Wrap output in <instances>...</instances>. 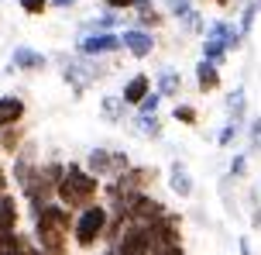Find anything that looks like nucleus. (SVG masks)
Instances as JSON below:
<instances>
[{"label": "nucleus", "mask_w": 261, "mask_h": 255, "mask_svg": "<svg viewBox=\"0 0 261 255\" xmlns=\"http://www.w3.org/2000/svg\"><path fill=\"white\" fill-rule=\"evenodd\" d=\"M76 228V214L52 200L38 217H31V238L41 255H69V238Z\"/></svg>", "instance_id": "obj_1"}, {"label": "nucleus", "mask_w": 261, "mask_h": 255, "mask_svg": "<svg viewBox=\"0 0 261 255\" xmlns=\"http://www.w3.org/2000/svg\"><path fill=\"white\" fill-rule=\"evenodd\" d=\"M100 193H103V179H96L83 162H65V176L59 183V193H55V200L62 207L79 214L93 203H100Z\"/></svg>", "instance_id": "obj_2"}, {"label": "nucleus", "mask_w": 261, "mask_h": 255, "mask_svg": "<svg viewBox=\"0 0 261 255\" xmlns=\"http://www.w3.org/2000/svg\"><path fill=\"white\" fill-rule=\"evenodd\" d=\"M107 224H110V207H107V203H93V207H86V211H79L76 228H72L76 248L90 252V248H96V245H103Z\"/></svg>", "instance_id": "obj_3"}, {"label": "nucleus", "mask_w": 261, "mask_h": 255, "mask_svg": "<svg viewBox=\"0 0 261 255\" xmlns=\"http://www.w3.org/2000/svg\"><path fill=\"white\" fill-rule=\"evenodd\" d=\"M155 179H158L155 166H130L124 176L103 183V197L107 203H114V200H124V197H134V193H151Z\"/></svg>", "instance_id": "obj_4"}, {"label": "nucleus", "mask_w": 261, "mask_h": 255, "mask_svg": "<svg viewBox=\"0 0 261 255\" xmlns=\"http://www.w3.org/2000/svg\"><path fill=\"white\" fill-rule=\"evenodd\" d=\"M86 169H90L96 179H117V176H124L134 166L130 162V155L124 152V148H103V145H96V148H90V155H86V162H83Z\"/></svg>", "instance_id": "obj_5"}, {"label": "nucleus", "mask_w": 261, "mask_h": 255, "mask_svg": "<svg viewBox=\"0 0 261 255\" xmlns=\"http://www.w3.org/2000/svg\"><path fill=\"white\" fill-rule=\"evenodd\" d=\"M103 73L107 69L100 66V59H86V55H79V52L62 62V80L72 86V97H83Z\"/></svg>", "instance_id": "obj_6"}, {"label": "nucleus", "mask_w": 261, "mask_h": 255, "mask_svg": "<svg viewBox=\"0 0 261 255\" xmlns=\"http://www.w3.org/2000/svg\"><path fill=\"white\" fill-rule=\"evenodd\" d=\"M120 49H124L120 31H96V35H79L76 38V52L86 55V59H103V55H114Z\"/></svg>", "instance_id": "obj_7"}, {"label": "nucleus", "mask_w": 261, "mask_h": 255, "mask_svg": "<svg viewBox=\"0 0 261 255\" xmlns=\"http://www.w3.org/2000/svg\"><path fill=\"white\" fill-rule=\"evenodd\" d=\"M107 248H114L117 255H151V228L148 224H130L124 235H120L117 245H107Z\"/></svg>", "instance_id": "obj_8"}, {"label": "nucleus", "mask_w": 261, "mask_h": 255, "mask_svg": "<svg viewBox=\"0 0 261 255\" xmlns=\"http://www.w3.org/2000/svg\"><path fill=\"white\" fill-rule=\"evenodd\" d=\"M151 228V245L155 248H165V245H182V214H162L155 224H148ZM151 248V252H155Z\"/></svg>", "instance_id": "obj_9"}, {"label": "nucleus", "mask_w": 261, "mask_h": 255, "mask_svg": "<svg viewBox=\"0 0 261 255\" xmlns=\"http://www.w3.org/2000/svg\"><path fill=\"white\" fill-rule=\"evenodd\" d=\"M120 41H124V52H127L130 59H148L158 45L155 35L144 31V28H124V31H120Z\"/></svg>", "instance_id": "obj_10"}, {"label": "nucleus", "mask_w": 261, "mask_h": 255, "mask_svg": "<svg viewBox=\"0 0 261 255\" xmlns=\"http://www.w3.org/2000/svg\"><path fill=\"white\" fill-rule=\"evenodd\" d=\"M48 66V55L38 52V49H31V45H17L11 52V73L17 69V73H41V69Z\"/></svg>", "instance_id": "obj_11"}, {"label": "nucleus", "mask_w": 261, "mask_h": 255, "mask_svg": "<svg viewBox=\"0 0 261 255\" xmlns=\"http://www.w3.org/2000/svg\"><path fill=\"white\" fill-rule=\"evenodd\" d=\"M151 94H155V80H151L148 73H134V76L124 83V90H120L124 104H127V107H134V110L141 107V100H144V97H151Z\"/></svg>", "instance_id": "obj_12"}, {"label": "nucleus", "mask_w": 261, "mask_h": 255, "mask_svg": "<svg viewBox=\"0 0 261 255\" xmlns=\"http://www.w3.org/2000/svg\"><path fill=\"white\" fill-rule=\"evenodd\" d=\"M24 114H28V104L17 94H0V131L24 124Z\"/></svg>", "instance_id": "obj_13"}, {"label": "nucleus", "mask_w": 261, "mask_h": 255, "mask_svg": "<svg viewBox=\"0 0 261 255\" xmlns=\"http://www.w3.org/2000/svg\"><path fill=\"white\" fill-rule=\"evenodd\" d=\"M206 38H220L230 52H237L241 45H244V31L237 28V21H227V17H217V21H210L206 28Z\"/></svg>", "instance_id": "obj_14"}, {"label": "nucleus", "mask_w": 261, "mask_h": 255, "mask_svg": "<svg viewBox=\"0 0 261 255\" xmlns=\"http://www.w3.org/2000/svg\"><path fill=\"white\" fill-rule=\"evenodd\" d=\"M17 224H21V203L14 193H4L0 197V242L17 235Z\"/></svg>", "instance_id": "obj_15"}, {"label": "nucleus", "mask_w": 261, "mask_h": 255, "mask_svg": "<svg viewBox=\"0 0 261 255\" xmlns=\"http://www.w3.org/2000/svg\"><path fill=\"white\" fill-rule=\"evenodd\" d=\"M193 73H196V90H199V94H217V90L223 86L220 66H213V62H206V59H199Z\"/></svg>", "instance_id": "obj_16"}, {"label": "nucleus", "mask_w": 261, "mask_h": 255, "mask_svg": "<svg viewBox=\"0 0 261 255\" xmlns=\"http://www.w3.org/2000/svg\"><path fill=\"white\" fill-rule=\"evenodd\" d=\"M100 118H103L107 124H127L130 121V107L124 104L120 94H107L103 100H100Z\"/></svg>", "instance_id": "obj_17"}, {"label": "nucleus", "mask_w": 261, "mask_h": 255, "mask_svg": "<svg viewBox=\"0 0 261 255\" xmlns=\"http://www.w3.org/2000/svg\"><path fill=\"white\" fill-rule=\"evenodd\" d=\"M124 25V14L120 11H103V14H93L90 21L79 25V35H96V31H117Z\"/></svg>", "instance_id": "obj_18"}, {"label": "nucleus", "mask_w": 261, "mask_h": 255, "mask_svg": "<svg viewBox=\"0 0 261 255\" xmlns=\"http://www.w3.org/2000/svg\"><path fill=\"white\" fill-rule=\"evenodd\" d=\"M169 190L175 193V197H182V200L193 197L196 183H193V173L186 169L182 162H172V166H169Z\"/></svg>", "instance_id": "obj_19"}, {"label": "nucleus", "mask_w": 261, "mask_h": 255, "mask_svg": "<svg viewBox=\"0 0 261 255\" xmlns=\"http://www.w3.org/2000/svg\"><path fill=\"white\" fill-rule=\"evenodd\" d=\"M179 90H182V73L179 69H158V76H155V94H162V100L165 97H179Z\"/></svg>", "instance_id": "obj_20"}, {"label": "nucleus", "mask_w": 261, "mask_h": 255, "mask_svg": "<svg viewBox=\"0 0 261 255\" xmlns=\"http://www.w3.org/2000/svg\"><path fill=\"white\" fill-rule=\"evenodd\" d=\"M127 124H130V131H134V134H141V138H151V142H158V138H162V131H165V124H162V118H158V114H151V118H141V114H134Z\"/></svg>", "instance_id": "obj_21"}, {"label": "nucleus", "mask_w": 261, "mask_h": 255, "mask_svg": "<svg viewBox=\"0 0 261 255\" xmlns=\"http://www.w3.org/2000/svg\"><path fill=\"white\" fill-rule=\"evenodd\" d=\"M244 118H248V90L244 86H234L227 94V121L244 124Z\"/></svg>", "instance_id": "obj_22"}, {"label": "nucleus", "mask_w": 261, "mask_h": 255, "mask_svg": "<svg viewBox=\"0 0 261 255\" xmlns=\"http://www.w3.org/2000/svg\"><path fill=\"white\" fill-rule=\"evenodd\" d=\"M165 21H169V14H165V11H155V7L134 11V28H144V31H151V35H155Z\"/></svg>", "instance_id": "obj_23"}, {"label": "nucleus", "mask_w": 261, "mask_h": 255, "mask_svg": "<svg viewBox=\"0 0 261 255\" xmlns=\"http://www.w3.org/2000/svg\"><path fill=\"white\" fill-rule=\"evenodd\" d=\"M227 55H230V49H227L220 38H203V55H199V59H206V62H213V66H223Z\"/></svg>", "instance_id": "obj_24"}, {"label": "nucleus", "mask_w": 261, "mask_h": 255, "mask_svg": "<svg viewBox=\"0 0 261 255\" xmlns=\"http://www.w3.org/2000/svg\"><path fill=\"white\" fill-rule=\"evenodd\" d=\"M0 145H4V152H7V155H17V152L28 145V142H24V124H17V128H7V131H0Z\"/></svg>", "instance_id": "obj_25"}, {"label": "nucleus", "mask_w": 261, "mask_h": 255, "mask_svg": "<svg viewBox=\"0 0 261 255\" xmlns=\"http://www.w3.org/2000/svg\"><path fill=\"white\" fill-rule=\"evenodd\" d=\"M162 7H165V14H169V17L186 21V17L196 11V0H162Z\"/></svg>", "instance_id": "obj_26"}, {"label": "nucleus", "mask_w": 261, "mask_h": 255, "mask_svg": "<svg viewBox=\"0 0 261 255\" xmlns=\"http://www.w3.org/2000/svg\"><path fill=\"white\" fill-rule=\"evenodd\" d=\"M172 121L186 124V128H196V124H199V110H196L193 104H175V107H172Z\"/></svg>", "instance_id": "obj_27"}, {"label": "nucleus", "mask_w": 261, "mask_h": 255, "mask_svg": "<svg viewBox=\"0 0 261 255\" xmlns=\"http://www.w3.org/2000/svg\"><path fill=\"white\" fill-rule=\"evenodd\" d=\"M241 131H244V124H234V121H227L220 128V134H217V145L220 148H230L237 142V138H241Z\"/></svg>", "instance_id": "obj_28"}, {"label": "nucleus", "mask_w": 261, "mask_h": 255, "mask_svg": "<svg viewBox=\"0 0 261 255\" xmlns=\"http://www.w3.org/2000/svg\"><path fill=\"white\" fill-rule=\"evenodd\" d=\"M261 152V118H251L248 124V155Z\"/></svg>", "instance_id": "obj_29"}, {"label": "nucleus", "mask_w": 261, "mask_h": 255, "mask_svg": "<svg viewBox=\"0 0 261 255\" xmlns=\"http://www.w3.org/2000/svg\"><path fill=\"white\" fill-rule=\"evenodd\" d=\"M227 173H230V179H244L248 176V152H237L234 159H230V169Z\"/></svg>", "instance_id": "obj_30"}, {"label": "nucleus", "mask_w": 261, "mask_h": 255, "mask_svg": "<svg viewBox=\"0 0 261 255\" xmlns=\"http://www.w3.org/2000/svg\"><path fill=\"white\" fill-rule=\"evenodd\" d=\"M158 107H162V94H151L141 100V107L134 110V114H141V118H151V114H158Z\"/></svg>", "instance_id": "obj_31"}, {"label": "nucleus", "mask_w": 261, "mask_h": 255, "mask_svg": "<svg viewBox=\"0 0 261 255\" xmlns=\"http://www.w3.org/2000/svg\"><path fill=\"white\" fill-rule=\"evenodd\" d=\"M17 4H21V11L28 17H41V14L48 11V0H17Z\"/></svg>", "instance_id": "obj_32"}, {"label": "nucleus", "mask_w": 261, "mask_h": 255, "mask_svg": "<svg viewBox=\"0 0 261 255\" xmlns=\"http://www.w3.org/2000/svg\"><path fill=\"white\" fill-rule=\"evenodd\" d=\"M100 4H103L107 11H134V0H100Z\"/></svg>", "instance_id": "obj_33"}, {"label": "nucleus", "mask_w": 261, "mask_h": 255, "mask_svg": "<svg viewBox=\"0 0 261 255\" xmlns=\"http://www.w3.org/2000/svg\"><path fill=\"white\" fill-rule=\"evenodd\" d=\"M151 255H189V252H186L182 245H165V248H155Z\"/></svg>", "instance_id": "obj_34"}, {"label": "nucleus", "mask_w": 261, "mask_h": 255, "mask_svg": "<svg viewBox=\"0 0 261 255\" xmlns=\"http://www.w3.org/2000/svg\"><path fill=\"white\" fill-rule=\"evenodd\" d=\"M79 0H48V7H59V11H69V7H76Z\"/></svg>", "instance_id": "obj_35"}, {"label": "nucleus", "mask_w": 261, "mask_h": 255, "mask_svg": "<svg viewBox=\"0 0 261 255\" xmlns=\"http://www.w3.org/2000/svg\"><path fill=\"white\" fill-rule=\"evenodd\" d=\"M237 252H241V255H254V252H251V242H248V238H244V235L237 238Z\"/></svg>", "instance_id": "obj_36"}, {"label": "nucleus", "mask_w": 261, "mask_h": 255, "mask_svg": "<svg viewBox=\"0 0 261 255\" xmlns=\"http://www.w3.org/2000/svg\"><path fill=\"white\" fill-rule=\"evenodd\" d=\"M144 7H155V0H134V11H144Z\"/></svg>", "instance_id": "obj_37"}, {"label": "nucleus", "mask_w": 261, "mask_h": 255, "mask_svg": "<svg viewBox=\"0 0 261 255\" xmlns=\"http://www.w3.org/2000/svg\"><path fill=\"white\" fill-rule=\"evenodd\" d=\"M100 255H117V252H114V248H103V252H100Z\"/></svg>", "instance_id": "obj_38"}, {"label": "nucleus", "mask_w": 261, "mask_h": 255, "mask_svg": "<svg viewBox=\"0 0 261 255\" xmlns=\"http://www.w3.org/2000/svg\"><path fill=\"white\" fill-rule=\"evenodd\" d=\"M199 4H213V7H217V0H199Z\"/></svg>", "instance_id": "obj_39"}, {"label": "nucleus", "mask_w": 261, "mask_h": 255, "mask_svg": "<svg viewBox=\"0 0 261 255\" xmlns=\"http://www.w3.org/2000/svg\"><path fill=\"white\" fill-rule=\"evenodd\" d=\"M31 255H41V252H38V248H31Z\"/></svg>", "instance_id": "obj_40"}]
</instances>
